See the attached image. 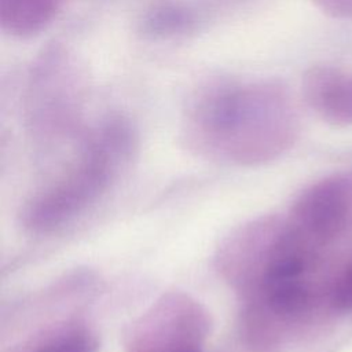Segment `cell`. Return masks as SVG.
Instances as JSON below:
<instances>
[{
  "mask_svg": "<svg viewBox=\"0 0 352 352\" xmlns=\"http://www.w3.org/2000/svg\"><path fill=\"white\" fill-rule=\"evenodd\" d=\"M298 120L275 80H219L201 87L182 117L183 144L195 155L234 166L275 160L294 142Z\"/></svg>",
  "mask_w": 352,
  "mask_h": 352,
  "instance_id": "1",
  "label": "cell"
},
{
  "mask_svg": "<svg viewBox=\"0 0 352 352\" xmlns=\"http://www.w3.org/2000/svg\"><path fill=\"white\" fill-rule=\"evenodd\" d=\"M136 151L138 133L131 120L120 113L102 116L77 143L60 176L25 202L23 228L50 234L85 214L128 169Z\"/></svg>",
  "mask_w": 352,
  "mask_h": 352,
  "instance_id": "2",
  "label": "cell"
},
{
  "mask_svg": "<svg viewBox=\"0 0 352 352\" xmlns=\"http://www.w3.org/2000/svg\"><path fill=\"white\" fill-rule=\"evenodd\" d=\"M85 76L74 55L60 44L41 51L25 87V116L40 142L81 139L87 99Z\"/></svg>",
  "mask_w": 352,
  "mask_h": 352,
  "instance_id": "3",
  "label": "cell"
},
{
  "mask_svg": "<svg viewBox=\"0 0 352 352\" xmlns=\"http://www.w3.org/2000/svg\"><path fill=\"white\" fill-rule=\"evenodd\" d=\"M210 326V316L198 300L169 292L129 324L125 352H202Z\"/></svg>",
  "mask_w": 352,
  "mask_h": 352,
  "instance_id": "4",
  "label": "cell"
},
{
  "mask_svg": "<svg viewBox=\"0 0 352 352\" xmlns=\"http://www.w3.org/2000/svg\"><path fill=\"white\" fill-rule=\"evenodd\" d=\"M286 223L322 249L345 234L352 227V172L324 177L304 190Z\"/></svg>",
  "mask_w": 352,
  "mask_h": 352,
  "instance_id": "5",
  "label": "cell"
},
{
  "mask_svg": "<svg viewBox=\"0 0 352 352\" xmlns=\"http://www.w3.org/2000/svg\"><path fill=\"white\" fill-rule=\"evenodd\" d=\"M66 0H0L1 30L14 38H30L45 30Z\"/></svg>",
  "mask_w": 352,
  "mask_h": 352,
  "instance_id": "6",
  "label": "cell"
},
{
  "mask_svg": "<svg viewBox=\"0 0 352 352\" xmlns=\"http://www.w3.org/2000/svg\"><path fill=\"white\" fill-rule=\"evenodd\" d=\"M324 302L336 312L352 311V257L324 282Z\"/></svg>",
  "mask_w": 352,
  "mask_h": 352,
  "instance_id": "7",
  "label": "cell"
},
{
  "mask_svg": "<svg viewBox=\"0 0 352 352\" xmlns=\"http://www.w3.org/2000/svg\"><path fill=\"white\" fill-rule=\"evenodd\" d=\"M30 352H96V341L85 329H69L41 342Z\"/></svg>",
  "mask_w": 352,
  "mask_h": 352,
  "instance_id": "8",
  "label": "cell"
},
{
  "mask_svg": "<svg viewBox=\"0 0 352 352\" xmlns=\"http://www.w3.org/2000/svg\"><path fill=\"white\" fill-rule=\"evenodd\" d=\"M316 7L337 19L352 18V0H312Z\"/></svg>",
  "mask_w": 352,
  "mask_h": 352,
  "instance_id": "9",
  "label": "cell"
},
{
  "mask_svg": "<svg viewBox=\"0 0 352 352\" xmlns=\"http://www.w3.org/2000/svg\"><path fill=\"white\" fill-rule=\"evenodd\" d=\"M252 352H253V351H252Z\"/></svg>",
  "mask_w": 352,
  "mask_h": 352,
  "instance_id": "10",
  "label": "cell"
}]
</instances>
